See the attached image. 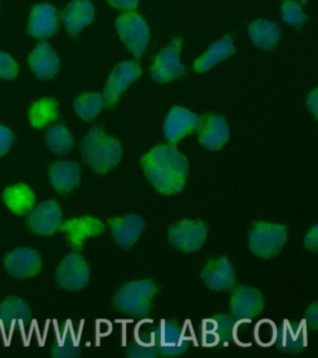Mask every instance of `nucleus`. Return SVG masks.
<instances>
[{"instance_id":"f257e3e1","label":"nucleus","mask_w":318,"mask_h":358,"mask_svg":"<svg viewBox=\"0 0 318 358\" xmlns=\"http://www.w3.org/2000/svg\"><path fill=\"white\" fill-rule=\"evenodd\" d=\"M141 166L150 183L161 194H175L185 187L188 159L173 145L153 148L142 158Z\"/></svg>"},{"instance_id":"393cba45","label":"nucleus","mask_w":318,"mask_h":358,"mask_svg":"<svg viewBox=\"0 0 318 358\" xmlns=\"http://www.w3.org/2000/svg\"><path fill=\"white\" fill-rule=\"evenodd\" d=\"M251 39L256 46L263 50H272L278 43L280 28L275 22L258 20L250 27Z\"/></svg>"},{"instance_id":"7ed1b4c3","label":"nucleus","mask_w":318,"mask_h":358,"mask_svg":"<svg viewBox=\"0 0 318 358\" xmlns=\"http://www.w3.org/2000/svg\"><path fill=\"white\" fill-rule=\"evenodd\" d=\"M156 291L157 287L150 280L128 282L116 294V307L125 315L142 317L150 312Z\"/></svg>"},{"instance_id":"4468645a","label":"nucleus","mask_w":318,"mask_h":358,"mask_svg":"<svg viewBox=\"0 0 318 358\" xmlns=\"http://www.w3.org/2000/svg\"><path fill=\"white\" fill-rule=\"evenodd\" d=\"M61 229L65 232L69 245L75 249H80L88 238L102 234L104 224L96 217L85 215L71 218L62 224Z\"/></svg>"},{"instance_id":"f704fd0d","label":"nucleus","mask_w":318,"mask_h":358,"mask_svg":"<svg viewBox=\"0 0 318 358\" xmlns=\"http://www.w3.org/2000/svg\"><path fill=\"white\" fill-rule=\"evenodd\" d=\"M15 134L9 128L0 124V157L5 155L12 147Z\"/></svg>"},{"instance_id":"6e6552de","label":"nucleus","mask_w":318,"mask_h":358,"mask_svg":"<svg viewBox=\"0 0 318 358\" xmlns=\"http://www.w3.org/2000/svg\"><path fill=\"white\" fill-rule=\"evenodd\" d=\"M58 284L64 289L78 291L90 280V268L82 255L73 252L60 262L57 271Z\"/></svg>"},{"instance_id":"2eb2a0df","label":"nucleus","mask_w":318,"mask_h":358,"mask_svg":"<svg viewBox=\"0 0 318 358\" xmlns=\"http://www.w3.org/2000/svg\"><path fill=\"white\" fill-rule=\"evenodd\" d=\"M202 277L205 285L216 291L230 289L236 282L233 265L224 257L210 260L203 268Z\"/></svg>"},{"instance_id":"a19ab883","label":"nucleus","mask_w":318,"mask_h":358,"mask_svg":"<svg viewBox=\"0 0 318 358\" xmlns=\"http://www.w3.org/2000/svg\"><path fill=\"white\" fill-rule=\"evenodd\" d=\"M307 103L310 110L314 114L315 117H317V90L315 89L314 91L310 94Z\"/></svg>"},{"instance_id":"ddd939ff","label":"nucleus","mask_w":318,"mask_h":358,"mask_svg":"<svg viewBox=\"0 0 318 358\" xmlns=\"http://www.w3.org/2000/svg\"><path fill=\"white\" fill-rule=\"evenodd\" d=\"M192 327H186L173 322L161 321L159 327L158 341L164 355L175 357L185 352L191 341Z\"/></svg>"},{"instance_id":"39448f33","label":"nucleus","mask_w":318,"mask_h":358,"mask_svg":"<svg viewBox=\"0 0 318 358\" xmlns=\"http://www.w3.org/2000/svg\"><path fill=\"white\" fill-rule=\"evenodd\" d=\"M122 41L136 58H140L150 42V30L147 22L138 13L129 11L122 13L116 21Z\"/></svg>"},{"instance_id":"423d86ee","label":"nucleus","mask_w":318,"mask_h":358,"mask_svg":"<svg viewBox=\"0 0 318 358\" xmlns=\"http://www.w3.org/2000/svg\"><path fill=\"white\" fill-rule=\"evenodd\" d=\"M182 38H175L159 52L150 67V75L158 83H169L182 77L185 67L180 62Z\"/></svg>"},{"instance_id":"4c0bfd02","label":"nucleus","mask_w":318,"mask_h":358,"mask_svg":"<svg viewBox=\"0 0 318 358\" xmlns=\"http://www.w3.org/2000/svg\"><path fill=\"white\" fill-rule=\"evenodd\" d=\"M156 351L152 348H145V347L133 346L129 350L130 357L133 358H150L156 357Z\"/></svg>"},{"instance_id":"f3484780","label":"nucleus","mask_w":318,"mask_h":358,"mask_svg":"<svg viewBox=\"0 0 318 358\" xmlns=\"http://www.w3.org/2000/svg\"><path fill=\"white\" fill-rule=\"evenodd\" d=\"M231 313L238 319H251L263 309V296L258 289L240 287L231 299Z\"/></svg>"},{"instance_id":"dca6fc26","label":"nucleus","mask_w":318,"mask_h":358,"mask_svg":"<svg viewBox=\"0 0 318 358\" xmlns=\"http://www.w3.org/2000/svg\"><path fill=\"white\" fill-rule=\"evenodd\" d=\"M58 28L57 8L50 4H41L33 8L27 31L36 38H48L54 36Z\"/></svg>"},{"instance_id":"bb28decb","label":"nucleus","mask_w":318,"mask_h":358,"mask_svg":"<svg viewBox=\"0 0 318 358\" xmlns=\"http://www.w3.org/2000/svg\"><path fill=\"white\" fill-rule=\"evenodd\" d=\"M31 310L22 299L10 296L0 303V320L10 323H24L29 320Z\"/></svg>"},{"instance_id":"cd10ccee","label":"nucleus","mask_w":318,"mask_h":358,"mask_svg":"<svg viewBox=\"0 0 318 358\" xmlns=\"http://www.w3.org/2000/svg\"><path fill=\"white\" fill-rule=\"evenodd\" d=\"M45 142L52 152L59 155L68 153L74 145L73 136L62 124L52 125L47 130Z\"/></svg>"},{"instance_id":"b1692460","label":"nucleus","mask_w":318,"mask_h":358,"mask_svg":"<svg viewBox=\"0 0 318 358\" xmlns=\"http://www.w3.org/2000/svg\"><path fill=\"white\" fill-rule=\"evenodd\" d=\"M234 52L236 48L233 46V39L231 36H226L216 43L212 44L208 50L194 62V69L198 73L208 71L219 62L230 57Z\"/></svg>"},{"instance_id":"1a4fd4ad","label":"nucleus","mask_w":318,"mask_h":358,"mask_svg":"<svg viewBox=\"0 0 318 358\" xmlns=\"http://www.w3.org/2000/svg\"><path fill=\"white\" fill-rule=\"evenodd\" d=\"M142 74L141 67L133 61H124L113 69L104 90V98L108 108H113L120 97Z\"/></svg>"},{"instance_id":"f03ea898","label":"nucleus","mask_w":318,"mask_h":358,"mask_svg":"<svg viewBox=\"0 0 318 358\" xmlns=\"http://www.w3.org/2000/svg\"><path fill=\"white\" fill-rule=\"evenodd\" d=\"M80 150L86 164L99 173L110 172L122 157V148L118 140L100 128L92 129L86 134Z\"/></svg>"},{"instance_id":"9b49d317","label":"nucleus","mask_w":318,"mask_h":358,"mask_svg":"<svg viewBox=\"0 0 318 358\" xmlns=\"http://www.w3.org/2000/svg\"><path fill=\"white\" fill-rule=\"evenodd\" d=\"M203 120L188 109L175 106L169 112L164 122V134L172 144H177L183 137L200 131Z\"/></svg>"},{"instance_id":"58836bf2","label":"nucleus","mask_w":318,"mask_h":358,"mask_svg":"<svg viewBox=\"0 0 318 358\" xmlns=\"http://www.w3.org/2000/svg\"><path fill=\"white\" fill-rule=\"evenodd\" d=\"M305 323L307 327H311L312 329H317L318 324V307L317 303L311 305L306 312Z\"/></svg>"},{"instance_id":"aec40b11","label":"nucleus","mask_w":318,"mask_h":358,"mask_svg":"<svg viewBox=\"0 0 318 358\" xmlns=\"http://www.w3.org/2000/svg\"><path fill=\"white\" fill-rule=\"evenodd\" d=\"M203 120L199 142L210 150H219L227 143L230 130L224 117L220 115H208Z\"/></svg>"},{"instance_id":"c9c22d12","label":"nucleus","mask_w":318,"mask_h":358,"mask_svg":"<svg viewBox=\"0 0 318 358\" xmlns=\"http://www.w3.org/2000/svg\"><path fill=\"white\" fill-rule=\"evenodd\" d=\"M80 352L76 349V346L57 345L52 350V355L57 358H71L77 357Z\"/></svg>"},{"instance_id":"0eeeda50","label":"nucleus","mask_w":318,"mask_h":358,"mask_svg":"<svg viewBox=\"0 0 318 358\" xmlns=\"http://www.w3.org/2000/svg\"><path fill=\"white\" fill-rule=\"evenodd\" d=\"M208 228L200 220H185L169 229V242L180 250L192 253L199 250L205 242Z\"/></svg>"},{"instance_id":"2f4dec72","label":"nucleus","mask_w":318,"mask_h":358,"mask_svg":"<svg viewBox=\"0 0 318 358\" xmlns=\"http://www.w3.org/2000/svg\"><path fill=\"white\" fill-rule=\"evenodd\" d=\"M278 329L273 321L264 319L255 324V340L259 346L273 345L278 341Z\"/></svg>"},{"instance_id":"c85d7f7f","label":"nucleus","mask_w":318,"mask_h":358,"mask_svg":"<svg viewBox=\"0 0 318 358\" xmlns=\"http://www.w3.org/2000/svg\"><path fill=\"white\" fill-rule=\"evenodd\" d=\"M104 106V100L99 92H85L80 95L74 102L75 111L82 120H93L96 119Z\"/></svg>"},{"instance_id":"f8f14e48","label":"nucleus","mask_w":318,"mask_h":358,"mask_svg":"<svg viewBox=\"0 0 318 358\" xmlns=\"http://www.w3.org/2000/svg\"><path fill=\"white\" fill-rule=\"evenodd\" d=\"M41 257L35 249L20 248L15 249L5 259V267L10 275L19 279L34 277L40 273Z\"/></svg>"},{"instance_id":"a211bd4d","label":"nucleus","mask_w":318,"mask_h":358,"mask_svg":"<svg viewBox=\"0 0 318 358\" xmlns=\"http://www.w3.org/2000/svg\"><path fill=\"white\" fill-rule=\"evenodd\" d=\"M30 69L41 80L55 77L60 69V60L57 52L46 42H41L29 55Z\"/></svg>"},{"instance_id":"a878e982","label":"nucleus","mask_w":318,"mask_h":358,"mask_svg":"<svg viewBox=\"0 0 318 358\" xmlns=\"http://www.w3.org/2000/svg\"><path fill=\"white\" fill-rule=\"evenodd\" d=\"M29 116L33 127L45 128L59 117L58 103L52 98H43L30 108Z\"/></svg>"},{"instance_id":"e433bc0d","label":"nucleus","mask_w":318,"mask_h":358,"mask_svg":"<svg viewBox=\"0 0 318 358\" xmlns=\"http://www.w3.org/2000/svg\"><path fill=\"white\" fill-rule=\"evenodd\" d=\"M304 245L311 251H317L318 248V227L315 225L304 238Z\"/></svg>"},{"instance_id":"72a5a7b5","label":"nucleus","mask_w":318,"mask_h":358,"mask_svg":"<svg viewBox=\"0 0 318 358\" xmlns=\"http://www.w3.org/2000/svg\"><path fill=\"white\" fill-rule=\"evenodd\" d=\"M19 67L15 59L0 50V78L15 80L17 77Z\"/></svg>"},{"instance_id":"5701e85b","label":"nucleus","mask_w":318,"mask_h":358,"mask_svg":"<svg viewBox=\"0 0 318 358\" xmlns=\"http://www.w3.org/2000/svg\"><path fill=\"white\" fill-rule=\"evenodd\" d=\"M3 201L10 211L18 215L29 214L35 206L33 190L26 184L8 187L3 192Z\"/></svg>"},{"instance_id":"412c9836","label":"nucleus","mask_w":318,"mask_h":358,"mask_svg":"<svg viewBox=\"0 0 318 358\" xmlns=\"http://www.w3.org/2000/svg\"><path fill=\"white\" fill-rule=\"evenodd\" d=\"M94 19V6L89 0H74L66 6L62 13L66 29L73 36H78Z\"/></svg>"},{"instance_id":"6ab92c4d","label":"nucleus","mask_w":318,"mask_h":358,"mask_svg":"<svg viewBox=\"0 0 318 358\" xmlns=\"http://www.w3.org/2000/svg\"><path fill=\"white\" fill-rule=\"evenodd\" d=\"M111 231L115 242L124 248H131L143 234V218L136 215L114 217L110 221Z\"/></svg>"},{"instance_id":"20e7f679","label":"nucleus","mask_w":318,"mask_h":358,"mask_svg":"<svg viewBox=\"0 0 318 358\" xmlns=\"http://www.w3.org/2000/svg\"><path fill=\"white\" fill-rule=\"evenodd\" d=\"M287 239V229L280 224L259 222L251 229L250 246L256 256L270 259L277 256Z\"/></svg>"},{"instance_id":"ea45409f","label":"nucleus","mask_w":318,"mask_h":358,"mask_svg":"<svg viewBox=\"0 0 318 358\" xmlns=\"http://www.w3.org/2000/svg\"><path fill=\"white\" fill-rule=\"evenodd\" d=\"M108 4L118 10H133L138 6L139 0H107Z\"/></svg>"},{"instance_id":"473e14b6","label":"nucleus","mask_w":318,"mask_h":358,"mask_svg":"<svg viewBox=\"0 0 318 358\" xmlns=\"http://www.w3.org/2000/svg\"><path fill=\"white\" fill-rule=\"evenodd\" d=\"M282 17L284 22L295 27H303L307 16L301 10V6L294 0H287L282 7Z\"/></svg>"},{"instance_id":"9d476101","label":"nucleus","mask_w":318,"mask_h":358,"mask_svg":"<svg viewBox=\"0 0 318 358\" xmlns=\"http://www.w3.org/2000/svg\"><path fill=\"white\" fill-rule=\"evenodd\" d=\"M63 215L59 204L55 201H46L33 207L29 213L27 223L35 234L49 236L62 226Z\"/></svg>"},{"instance_id":"c756f323","label":"nucleus","mask_w":318,"mask_h":358,"mask_svg":"<svg viewBox=\"0 0 318 358\" xmlns=\"http://www.w3.org/2000/svg\"><path fill=\"white\" fill-rule=\"evenodd\" d=\"M159 327L154 321L143 319L133 327V338L136 346L153 348L158 340Z\"/></svg>"},{"instance_id":"7c9ffc66","label":"nucleus","mask_w":318,"mask_h":358,"mask_svg":"<svg viewBox=\"0 0 318 358\" xmlns=\"http://www.w3.org/2000/svg\"><path fill=\"white\" fill-rule=\"evenodd\" d=\"M231 338L240 346L253 345L256 343L255 324L251 319H239L233 324Z\"/></svg>"},{"instance_id":"4be33fe9","label":"nucleus","mask_w":318,"mask_h":358,"mask_svg":"<svg viewBox=\"0 0 318 358\" xmlns=\"http://www.w3.org/2000/svg\"><path fill=\"white\" fill-rule=\"evenodd\" d=\"M50 180L57 192H71L80 183V166L71 161L55 162L50 169Z\"/></svg>"}]
</instances>
